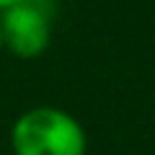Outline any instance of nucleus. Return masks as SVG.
Masks as SVG:
<instances>
[{
  "label": "nucleus",
  "mask_w": 155,
  "mask_h": 155,
  "mask_svg": "<svg viewBox=\"0 0 155 155\" xmlns=\"http://www.w3.org/2000/svg\"><path fill=\"white\" fill-rule=\"evenodd\" d=\"M16 3H21V0H0V13L5 11V8H11V5H16Z\"/></svg>",
  "instance_id": "7ed1b4c3"
},
{
  "label": "nucleus",
  "mask_w": 155,
  "mask_h": 155,
  "mask_svg": "<svg viewBox=\"0 0 155 155\" xmlns=\"http://www.w3.org/2000/svg\"><path fill=\"white\" fill-rule=\"evenodd\" d=\"M0 52H3V28H0Z\"/></svg>",
  "instance_id": "20e7f679"
},
{
  "label": "nucleus",
  "mask_w": 155,
  "mask_h": 155,
  "mask_svg": "<svg viewBox=\"0 0 155 155\" xmlns=\"http://www.w3.org/2000/svg\"><path fill=\"white\" fill-rule=\"evenodd\" d=\"M11 150L13 155H85L88 134L70 111L34 106L13 122Z\"/></svg>",
  "instance_id": "f257e3e1"
},
{
  "label": "nucleus",
  "mask_w": 155,
  "mask_h": 155,
  "mask_svg": "<svg viewBox=\"0 0 155 155\" xmlns=\"http://www.w3.org/2000/svg\"><path fill=\"white\" fill-rule=\"evenodd\" d=\"M3 49L18 60H36L52 44V11L41 0H21L0 13Z\"/></svg>",
  "instance_id": "f03ea898"
}]
</instances>
